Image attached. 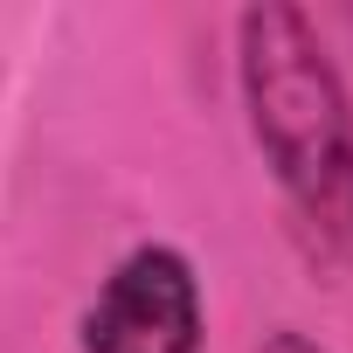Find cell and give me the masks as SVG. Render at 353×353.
Listing matches in <instances>:
<instances>
[{"label": "cell", "instance_id": "cell-1", "mask_svg": "<svg viewBox=\"0 0 353 353\" xmlns=\"http://www.w3.org/2000/svg\"><path fill=\"white\" fill-rule=\"evenodd\" d=\"M236 77L270 181L332 270H353V104L305 8L263 0L236 14Z\"/></svg>", "mask_w": 353, "mask_h": 353}, {"label": "cell", "instance_id": "cell-2", "mask_svg": "<svg viewBox=\"0 0 353 353\" xmlns=\"http://www.w3.org/2000/svg\"><path fill=\"white\" fill-rule=\"evenodd\" d=\"M83 353H201V277L173 243H139L83 312Z\"/></svg>", "mask_w": 353, "mask_h": 353}, {"label": "cell", "instance_id": "cell-3", "mask_svg": "<svg viewBox=\"0 0 353 353\" xmlns=\"http://www.w3.org/2000/svg\"><path fill=\"white\" fill-rule=\"evenodd\" d=\"M256 353H325V346H319V339H305L298 325H277V332H263V346H256Z\"/></svg>", "mask_w": 353, "mask_h": 353}]
</instances>
